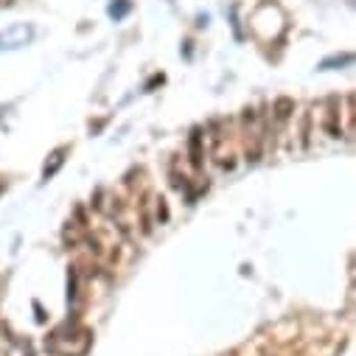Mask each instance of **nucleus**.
Masks as SVG:
<instances>
[{
  "mask_svg": "<svg viewBox=\"0 0 356 356\" xmlns=\"http://www.w3.org/2000/svg\"><path fill=\"white\" fill-rule=\"evenodd\" d=\"M31 37V31L26 26H12L9 31L0 34V48H17V45H26V40Z\"/></svg>",
  "mask_w": 356,
  "mask_h": 356,
  "instance_id": "1",
  "label": "nucleus"
}]
</instances>
